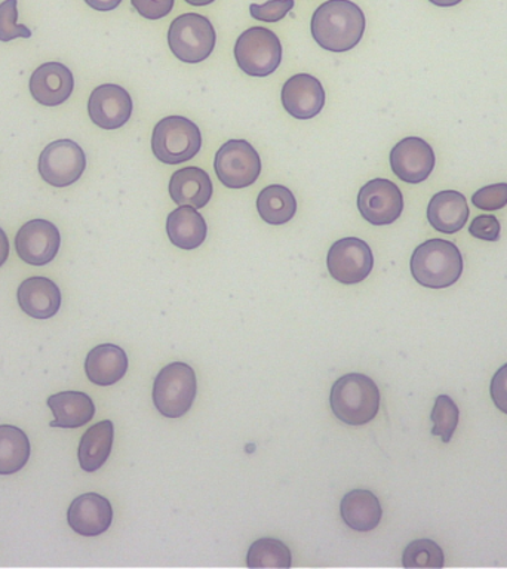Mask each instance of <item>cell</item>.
I'll return each instance as SVG.
<instances>
[{
	"label": "cell",
	"mask_w": 507,
	"mask_h": 569,
	"mask_svg": "<svg viewBox=\"0 0 507 569\" xmlns=\"http://www.w3.org/2000/svg\"><path fill=\"white\" fill-rule=\"evenodd\" d=\"M365 13L351 0H327L311 17L315 42L329 52H347L358 47L365 33Z\"/></svg>",
	"instance_id": "cell-1"
},
{
	"label": "cell",
	"mask_w": 507,
	"mask_h": 569,
	"mask_svg": "<svg viewBox=\"0 0 507 569\" xmlns=\"http://www.w3.org/2000/svg\"><path fill=\"white\" fill-rule=\"evenodd\" d=\"M463 273L460 249L445 239H430L418 244L411 257V274L421 287H451Z\"/></svg>",
	"instance_id": "cell-2"
},
{
	"label": "cell",
	"mask_w": 507,
	"mask_h": 569,
	"mask_svg": "<svg viewBox=\"0 0 507 569\" xmlns=\"http://www.w3.org/2000/svg\"><path fill=\"white\" fill-rule=\"evenodd\" d=\"M331 409L338 420L349 426H364L380 409V390L371 378L351 372L338 378L331 389Z\"/></svg>",
	"instance_id": "cell-3"
},
{
	"label": "cell",
	"mask_w": 507,
	"mask_h": 569,
	"mask_svg": "<svg viewBox=\"0 0 507 569\" xmlns=\"http://www.w3.org/2000/svg\"><path fill=\"white\" fill-rule=\"evenodd\" d=\"M202 147V133L193 120L168 116L159 120L151 136V150L165 164L189 162Z\"/></svg>",
	"instance_id": "cell-4"
},
{
	"label": "cell",
	"mask_w": 507,
	"mask_h": 569,
	"mask_svg": "<svg viewBox=\"0 0 507 569\" xmlns=\"http://www.w3.org/2000/svg\"><path fill=\"white\" fill-rule=\"evenodd\" d=\"M217 43L212 22L200 13H182L171 22L168 44L177 60L198 64L211 56Z\"/></svg>",
	"instance_id": "cell-5"
},
{
	"label": "cell",
	"mask_w": 507,
	"mask_h": 569,
	"mask_svg": "<svg viewBox=\"0 0 507 569\" xmlns=\"http://www.w3.org/2000/svg\"><path fill=\"white\" fill-rule=\"evenodd\" d=\"M198 381L193 368L173 362L160 369L153 385V402L163 417L186 416L195 402Z\"/></svg>",
	"instance_id": "cell-6"
},
{
	"label": "cell",
	"mask_w": 507,
	"mask_h": 569,
	"mask_svg": "<svg viewBox=\"0 0 507 569\" xmlns=\"http://www.w3.org/2000/svg\"><path fill=\"white\" fill-rule=\"evenodd\" d=\"M233 53L243 73L266 78L278 70L282 61V44L274 31L257 26L239 36Z\"/></svg>",
	"instance_id": "cell-7"
},
{
	"label": "cell",
	"mask_w": 507,
	"mask_h": 569,
	"mask_svg": "<svg viewBox=\"0 0 507 569\" xmlns=\"http://www.w3.org/2000/svg\"><path fill=\"white\" fill-rule=\"evenodd\" d=\"M213 169L227 189L242 190L252 186L261 173V159L251 142L229 140L218 149Z\"/></svg>",
	"instance_id": "cell-8"
},
{
	"label": "cell",
	"mask_w": 507,
	"mask_h": 569,
	"mask_svg": "<svg viewBox=\"0 0 507 569\" xmlns=\"http://www.w3.org/2000/svg\"><path fill=\"white\" fill-rule=\"evenodd\" d=\"M38 169L49 186L64 189L83 176L87 154L78 142L71 140L49 142L39 156Z\"/></svg>",
	"instance_id": "cell-9"
},
{
	"label": "cell",
	"mask_w": 507,
	"mask_h": 569,
	"mask_svg": "<svg viewBox=\"0 0 507 569\" xmlns=\"http://www.w3.org/2000/svg\"><path fill=\"white\" fill-rule=\"evenodd\" d=\"M329 274L342 284H356L367 279L374 267L369 244L359 238L337 240L327 256Z\"/></svg>",
	"instance_id": "cell-10"
},
{
	"label": "cell",
	"mask_w": 507,
	"mask_h": 569,
	"mask_svg": "<svg viewBox=\"0 0 507 569\" xmlns=\"http://www.w3.org/2000/svg\"><path fill=\"white\" fill-rule=\"evenodd\" d=\"M358 209L360 216L369 224H394L402 216V191L394 181L387 180V178H374L359 190Z\"/></svg>",
	"instance_id": "cell-11"
},
{
	"label": "cell",
	"mask_w": 507,
	"mask_h": 569,
	"mask_svg": "<svg viewBox=\"0 0 507 569\" xmlns=\"http://www.w3.org/2000/svg\"><path fill=\"white\" fill-rule=\"evenodd\" d=\"M133 102L123 87L105 83L97 87L89 96L88 114L93 124L106 131L122 128L131 119Z\"/></svg>",
	"instance_id": "cell-12"
},
{
	"label": "cell",
	"mask_w": 507,
	"mask_h": 569,
	"mask_svg": "<svg viewBox=\"0 0 507 569\" xmlns=\"http://www.w3.org/2000/svg\"><path fill=\"white\" fill-rule=\"evenodd\" d=\"M60 244V230L42 218L26 222L16 236L18 257L31 266L49 264L57 257Z\"/></svg>",
	"instance_id": "cell-13"
},
{
	"label": "cell",
	"mask_w": 507,
	"mask_h": 569,
	"mask_svg": "<svg viewBox=\"0 0 507 569\" xmlns=\"http://www.w3.org/2000/svg\"><path fill=\"white\" fill-rule=\"evenodd\" d=\"M435 164V151L422 138H404L390 151L391 171L408 184L426 181Z\"/></svg>",
	"instance_id": "cell-14"
},
{
	"label": "cell",
	"mask_w": 507,
	"mask_h": 569,
	"mask_svg": "<svg viewBox=\"0 0 507 569\" xmlns=\"http://www.w3.org/2000/svg\"><path fill=\"white\" fill-rule=\"evenodd\" d=\"M280 100L294 119H314L324 109L325 89L315 76L298 73L284 83Z\"/></svg>",
	"instance_id": "cell-15"
},
{
	"label": "cell",
	"mask_w": 507,
	"mask_h": 569,
	"mask_svg": "<svg viewBox=\"0 0 507 569\" xmlns=\"http://www.w3.org/2000/svg\"><path fill=\"white\" fill-rule=\"evenodd\" d=\"M30 93L40 106L58 107L69 100L74 78L69 67L58 61L44 62L30 78Z\"/></svg>",
	"instance_id": "cell-16"
},
{
	"label": "cell",
	"mask_w": 507,
	"mask_h": 569,
	"mask_svg": "<svg viewBox=\"0 0 507 569\" xmlns=\"http://www.w3.org/2000/svg\"><path fill=\"white\" fill-rule=\"evenodd\" d=\"M67 522L79 536L97 537L110 528L113 509L110 501L100 493H83L71 502L67 511Z\"/></svg>",
	"instance_id": "cell-17"
},
{
	"label": "cell",
	"mask_w": 507,
	"mask_h": 569,
	"mask_svg": "<svg viewBox=\"0 0 507 569\" xmlns=\"http://www.w3.org/2000/svg\"><path fill=\"white\" fill-rule=\"evenodd\" d=\"M18 305L34 319H51L61 307V291L56 282L43 276L26 279L18 287Z\"/></svg>",
	"instance_id": "cell-18"
},
{
	"label": "cell",
	"mask_w": 507,
	"mask_h": 569,
	"mask_svg": "<svg viewBox=\"0 0 507 569\" xmlns=\"http://www.w3.org/2000/svg\"><path fill=\"white\" fill-rule=\"evenodd\" d=\"M469 213L465 194L456 190H443L430 199L427 221L440 233L454 234L466 226Z\"/></svg>",
	"instance_id": "cell-19"
},
{
	"label": "cell",
	"mask_w": 507,
	"mask_h": 569,
	"mask_svg": "<svg viewBox=\"0 0 507 569\" xmlns=\"http://www.w3.org/2000/svg\"><path fill=\"white\" fill-rule=\"evenodd\" d=\"M212 191L211 178L198 167L178 169L169 181V196L180 207L190 204L196 209L205 208L212 198Z\"/></svg>",
	"instance_id": "cell-20"
},
{
	"label": "cell",
	"mask_w": 507,
	"mask_h": 569,
	"mask_svg": "<svg viewBox=\"0 0 507 569\" xmlns=\"http://www.w3.org/2000/svg\"><path fill=\"white\" fill-rule=\"evenodd\" d=\"M128 371V356L115 345L93 347L84 360L88 380L97 386H111L122 380Z\"/></svg>",
	"instance_id": "cell-21"
},
{
	"label": "cell",
	"mask_w": 507,
	"mask_h": 569,
	"mask_svg": "<svg viewBox=\"0 0 507 569\" xmlns=\"http://www.w3.org/2000/svg\"><path fill=\"white\" fill-rule=\"evenodd\" d=\"M167 233L173 247L191 251L205 242L208 226L198 209L182 204L173 209L167 218Z\"/></svg>",
	"instance_id": "cell-22"
},
{
	"label": "cell",
	"mask_w": 507,
	"mask_h": 569,
	"mask_svg": "<svg viewBox=\"0 0 507 569\" xmlns=\"http://www.w3.org/2000/svg\"><path fill=\"white\" fill-rule=\"evenodd\" d=\"M48 407L52 409L56 417L51 427H60V429H78L88 425L96 416V405L82 391H61V393L49 396Z\"/></svg>",
	"instance_id": "cell-23"
},
{
	"label": "cell",
	"mask_w": 507,
	"mask_h": 569,
	"mask_svg": "<svg viewBox=\"0 0 507 569\" xmlns=\"http://www.w3.org/2000/svg\"><path fill=\"white\" fill-rule=\"evenodd\" d=\"M341 518L347 527L358 532H369L381 522V505L368 489H354L346 493L340 506Z\"/></svg>",
	"instance_id": "cell-24"
},
{
	"label": "cell",
	"mask_w": 507,
	"mask_h": 569,
	"mask_svg": "<svg viewBox=\"0 0 507 569\" xmlns=\"http://www.w3.org/2000/svg\"><path fill=\"white\" fill-rule=\"evenodd\" d=\"M115 427L110 420L89 427L79 443V465L82 470L93 473L109 460L113 447Z\"/></svg>",
	"instance_id": "cell-25"
},
{
	"label": "cell",
	"mask_w": 507,
	"mask_h": 569,
	"mask_svg": "<svg viewBox=\"0 0 507 569\" xmlns=\"http://www.w3.org/2000/svg\"><path fill=\"white\" fill-rule=\"evenodd\" d=\"M257 211L267 224L284 226L296 216L297 200L288 187L269 186L258 194Z\"/></svg>",
	"instance_id": "cell-26"
},
{
	"label": "cell",
	"mask_w": 507,
	"mask_h": 569,
	"mask_svg": "<svg viewBox=\"0 0 507 569\" xmlns=\"http://www.w3.org/2000/svg\"><path fill=\"white\" fill-rule=\"evenodd\" d=\"M30 440L18 427L0 426V475L9 476L20 471L29 461Z\"/></svg>",
	"instance_id": "cell-27"
},
{
	"label": "cell",
	"mask_w": 507,
	"mask_h": 569,
	"mask_svg": "<svg viewBox=\"0 0 507 569\" xmlns=\"http://www.w3.org/2000/svg\"><path fill=\"white\" fill-rule=\"evenodd\" d=\"M289 547L276 538H260L249 547V568H289L292 565Z\"/></svg>",
	"instance_id": "cell-28"
},
{
	"label": "cell",
	"mask_w": 507,
	"mask_h": 569,
	"mask_svg": "<svg viewBox=\"0 0 507 569\" xmlns=\"http://www.w3.org/2000/svg\"><path fill=\"white\" fill-rule=\"evenodd\" d=\"M430 418L434 422L431 435L439 436L443 442L448 443L453 439L458 421H460V411H458L456 402L447 395L438 396L434 409H431Z\"/></svg>",
	"instance_id": "cell-29"
},
{
	"label": "cell",
	"mask_w": 507,
	"mask_h": 569,
	"mask_svg": "<svg viewBox=\"0 0 507 569\" xmlns=\"http://www.w3.org/2000/svg\"><path fill=\"white\" fill-rule=\"evenodd\" d=\"M402 565L405 568H443L444 551L435 541L422 538L409 542L404 551Z\"/></svg>",
	"instance_id": "cell-30"
},
{
	"label": "cell",
	"mask_w": 507,
	"mask_h": 569,
	"mask_svg": "<svg viewBox=\"0 0 507 569\" xmlns=\"http://www.w3.org/2000/svg\"><path fill=\"white\" fill-rule=\"evenodd\" d=\"M17 0H4L0 3V42H11L13 39H30L33 33L29 27L18 24Z\"/></svg>",
	"instance_id": "cell-31"
},
{
	"label": "cell",
	"mask_w": 507,
	"mask_h": 569,
	"mask_svg": "<svg viewBox=\"0 0 507 569\" xmlns=\"http://www.w3.org/2000/svg\"><path fill=\"white\" fill-rule=\"evenodd\" d=\"M474 207L483 211L494 212L507 204V182H498L476 190L471 196Z\"/></svg>",
	"instance_id": "cell-32"
},
{
	"label": "cell",
	"mask_w": 507,
	"mask_h": 569,
	"mask_svg": "<svg viewBox=\"0 0 507 569\" xmlns=\"http://www.w3.org/2000/svg\"><path fill=\"white\" fill-rule=\"evenodd\" d=\"M294 0H269V2L249 7V12L254 20L261 22H278L287 17V13L294 8Z\"/></svg>",
	"instance_id": "cell-33"
},
{
	"label": "cell",
	"mask_w": 507,
	"mask_h": 569,
	"mask_svg": "<svg viewBox=\"0 0 507 569\" xmlns=\"http://www.w3.org/2000/svg\"><path fill=\"white\" fill-rule=\"evenodd\" d=\"M501 226L496 216H479L474 218L469 227V233L476 239L496 242L500 239Z\"/></svg>",
	"instance_id": "cell-34"
},
{
	"label": "cell",
	"mask_w": 507,
	"mask_h": 569,
	"mask_svg": "<svg viewBox=\"0 0 507 569\" xmlns=\"http://www.w3.org/2000/svg\"><path fill=\"white\" fill-rule=\"evenodd\" d=\"M133 9L147 20H160L171 13L176 0H131Z\"/></svg>",
	"instance_id": "cell-35"
},
{
	"label": "cell",
	"mask_w": 507,
	"mask_h": 569,
	"mask_svg": "<svg viewBox=\"0 0 507 569\" xmlns=\"http://www.w3.org/2000/svg\"><path fill=\"white\" fill-rule=\"evenodd\" d=\"M491 398L501 412L507 413V363L498 368L491 380Z\"/></svg>",
	"instance_id": "cell-36"
},
{
	"label": "cell",
	"mask_w": 507,
	"mask_h": 569,
	"mask_svg": "<svg viewBox=\"0 0 507 569\" xmlns=\"http://www.w3.org/2000/svg\"><path fill=\"white\" fill-rule=\"evenodd\" d=\"M84 3L96 9V11L109 12L118 8L119 4L122 3V0H84Z\"/></svg>",
	"instance_id": "cell-37"
},
{
	"label": "cell",
	"mask_w": 507,
	"mask_h": 569,
	"mask_svg": "<svg viewBox=\"0 0 507 569\" xmlns=\"http://www.w3.org/2000/svg\"><path fill=\"white\" fill-rule=\"evenodd\" d=\"M9 257V240L7 233H4L2 227H0V267L4 264V261Z\"/></svg>",
	"instance_id": "cell-38"
},
{
	"label": "cell",
	"mask_w": 507,
	"mask_h": 569,
	"mask_svg": "<svg viewBox=\"0 0 507 569\" xmlns=\"http://www.w3.org/2000/svg\"><path fill=\"white\" fill-rule=\"evenodd\" d=\"M429 2L436 4V7L449 8L456 7V4L460 3L461 0H429Z\"/></svg>",
	"instance_id": "cell-39"
},
{
	"label": "cell",
	"mask_w": 507,
	"mask_h": 569,
	"mask_svg": "<svg viewBox=\"0 0 507 569\" xmlns=\"http://www.w3.org/2000/svg\"><path fill=\"white\" fill-rule=\"evenodd\" d=\"M185 2L191 4V7H207V4H211L216 0H185Z\"/></svg>",
	"instance_id": "cell-40"
}]
</instances>
